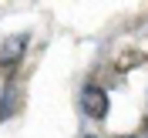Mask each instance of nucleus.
<instances>
[{"label":"nucleus","mask_w":148,"mask_h":138,"mask_svg":"<svg viewBox=\"0 0 148 138\" xmlns=\"http://www.w3.org/2000/svg\"><path fill=\"white\" fill-rule=\"evenodd\" d=\"M81 108H84V115H88V118L101 121L104 115H108L111 104H108V94H104L98 84H88V88L81 91Z\"/></svg>","instance_id":"obj_1"},{"label":"nucleus","mask_w":148,"mask_h":138,"mask_svg":"<svg viewBox=\"0 0 148 138\" xmlns=\"http://www.w3.org/2000/svg\"><path fill=\"white\" fill-rule=\"evenodd\" d=\"M27 51V34H14L10 41L0 44V67H17Z\"/></svg>","instance_id":"obj_2"},{"label":"nucleus","mask_w":148,"mask_h":138,"mask_svg":"<svg viewBox=\"0 0 148 138\" xmlns=\"http://www.w3.org/2000/svg\"><path fill=\"white\" fill-rule=\"evenodd\" d=\"M10 115H14V88H10V81H7L3 91H0V121H7Z\"/></svg>","instance_id":"obj_3"},{"label":"nucleus","mask_w":148,"mask_h":138,"mask_svg":"<svg viewBox=\"0 0 148 138\" xmlns=\"http://www.w3.org/2000/svg\"><path fill=\"white\" fill-rule=\"evenodd\" d=\"M128 138H145V135H128Z\"/></svg>","instance_id":"obj_4"},{"label":"nucleus","mask_w":148,"mask_h":138,"mask_svg":"<svg viewBox=\"0 0 148 138\" xmlns=\"http://www.w3.org/2000/svg\"><path fill=\"white\" fill-rule=\"evenodd\" d=\"M145 138H148V125H145Z\"/></svg>","instance_id":"obj_5"}]
</instances>
